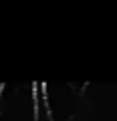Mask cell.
<instances>
[{
  "label": "cell",
  "instance_id": "6da1fadb",
  "mask_svg": "<svg viewBox=\"0 0 117 121\" xmlns=\"http://www.w3.org/2000/svg\"><path fill=\"white\" fill-rule=\"evenodd\" d=\"M39 89H40V85L39 83H32V101H35V121H39Z\"/></svg>",
  "mask_w": 117,
  "mask_h": 121
}]
</instances>
